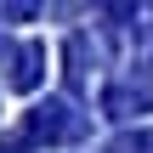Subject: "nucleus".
Listing matches in <instances>:
<instances>
[{
  "mask_svg": "<svg viewBox=\"0 0 153 153\" xmlns=\"http://www.w3.org/2000/svg\"><path fill=\"white\" fill-rule=\"evenodd\" d=\"M23 131L40 136V142H74V136H85V114H79L74 102H40V108L23 119Z\"/></svg>",
  "mask_w": 153,
  "mask_h": 153,
  "instance_id": "nucleus-1",
  "label": "nucleus"
},
{
  "mask_svg": "<svg viewBox=\"0 0 153 153\" xmlns=\"http://www.w3.org/2000/svg\"><path fill=\"white\" fill-rule=\"evenodd\" d=\"M102 108L114 114V119H142L153 108V85H136V79H114L108 91H102Z\"/></svg>",
  "mask_w": 153,
  "mask_h": 153,
  "instance_id": "nucleus-2",
  "label": "nucleus"
},
{
  "mask_svg": "<svg viewBox=\"0 0 153 153\" xmlns=\"http://www.w3.org/2000/svg\"><path fill=\"white\" fill-rule=\"evenodd\" d=\"M40 79H45V45H40V40H23V45L11 51V85H17V91H34Z\"/></svg>",
  "mask_w": 153,
  "mask_h": 153,
  "instance_id": "nucleus-3",
  "label": "nucleus"
},
{
  "mask_svg": "<svg viewBox=\"0 0 153 153\" xmlns=\"http://www.w3.org/2000/svg\"><path fill=\"white\" fill-rule=\"evenodd\" d=\"M62 62H68V85H85V74L97 68V45H91V34H68Z\"/></svg>",
  "mask_w": 153,
  "mask_h": 153,
  "instance_id": "nucleus-4",
  "label": "nucleus"
},
{
  "mask_svg": "<svg viewBox=\"0 0 153 153\" xmlns=\"http://www.w3.org/2000/svg\"><path fill=\"white\" fill-rule=\"evenodd\" d=\"M108 153H153V136H148V131H142V136H114Z\"/></svg>",
  "mask_w": 153,
  "mask_h": 153,
  "instance_id": "nucleus-5",
  "label": "nucleus"
}]
</instances>
